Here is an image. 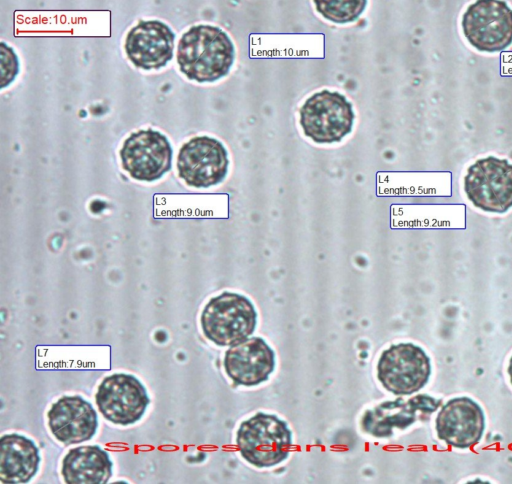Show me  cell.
<instances>
[{
  "instance_id": "6da1fadb",
  "label": "cell",
  "mask_w": 512,
  "mask_h": 484,
  "mask_svg": "<svg viewBox=\"0 0 512 484\" xmlns=\"http://www.w3.org/2000/svg\"><path fill=\"white\" fill-rule=\"evenodd\" d=\"M176 57L180 71L188 79L215 82L229 73L235 60V47L221 28L200 24L182 35Z\"/></svg>"
},
{
  "instance_id": "7a4b0ae2",
  "label": "cell",
  "mask_w": 512,
  "mask_h": 484,
  "mask_svg": "<svg viewBox=\"0 0 512 484\" xmlns=\"http://www.w3.org/2000/svg\"><path fill=\"white\" fill-rule=\"evenodd\" d=\"M257 312L244 295L223 292L205 305L200 324L204 336L217 346H233L249 338L256 327Z\"/></svg>"
},
{
  "instance_id": "3957f363",
  "label": "cell",
  "mask_w": 512,
  "mask_h": 484,
  "mask_svg": "<svg viewBox=\"0 0 512 484\" xmlns=\"http://www.w3.org/2000/svg\"><path fill=\"white\" fill-rule=\"evenodd\" d=\"M236 444L248 463L258 468L272 467L287 459L292 432L277 416L257 413L241 423Z\"/></svg>"
},
{
  "instance_id": "277c9868",
  "label": "cell",
  "mask_w": 512,
  "mask_h": 484,
  "mask_svg": "<svg viewBox=\"0 0 512 484\" xmlns=\"http://www.w3.org/2000/svg\"><path fill=\"white\" fill-rule=\"evenodd\" d=\"M306 137L319 144L340 142L353 128L352 103L338 91L327 89L311 95L299 109Z\"/></svg>"
},
{
  "instance_id": "5b68a950",
  "label": "cell",
  "mask_w": 512,
  "mask_h": 484,
  "mask_svg": "<svg viewBox=\"0 0 512 484\" xmlns=\"http://www.w3.org/2000/svg\"><path fill=\"white\" fill-rule=\"evenodd\" d=\"M464 191L478 209L505 213L512 208V164L495 156L472 163L464 176Z\"/></svg>"
},
{
  "instance_id": "8992f818",
  "label": "cell",
  "mask_w": 512,
  "mask_h": 484,
  "mask_svg": "<svg viewBox=\"0 0 512 484\" xmlns=\"http://www.w3.org/2000/svg\"><path fill=\"white\" fill-rule=\"evenodd\" d=\"M431 375L430 358L413 343H399L384 350L377 364L382 386L395 395H410L422 389Z\"/></svg>"
},
{
  "instance_id": "52a82bcc",
  "label": "cell",
  "mask_w": 512,
  "mask_h": 484,
  "mask_svg": "<svg viewBox=\"0 0 512 484\" xmlns=\"http://www.w3.org/2000/svg\"><path fill=\"white\" fill-rule=\"evenodd\" d=\"M462 31L480 52H499L512 44V9L504 1H476L461 20Z\"/></svg>"
},
{
  "instance_id": "ba28073f",
  "label": "cell",
  "mask_w": 512,
  "mask_h": 484,
  "mask_svg": "<svg viewBox=\"0 0 512 484\" xmlns=\"http://www.w3.org/2000/svg\"><path fill=\"white\" fill-rule=\"evenodd\" d=\"M229 167L223 143L209 136H196L184 143L177 157L179 177L191 187L208 188L221 183Z\"/></svg>"
},
{
  "instance_id": "9c48e42d",
  "label": "cell",
  "mask_w": 512,
  "mask_h": 484,
  "mask_svg": "<svg viewBox=\"0 0 512 484\" xmlns=\"http://www.w3.org/2000/svg\"><path fill=\"white\" fill-rule=\"evenodd\" d=\"M172 148L168 138L153 129L130 134L119 152L123 169L135 180L152 182L171 169Z\"/></svg>"
},
{
  "instance_id": "30bf717a",
  "label": "cell",
  "mask_w": 512,
  "mask_h": 484,
  "mask_svg": "<svg viewBox=\"0 0 512 484\" xmlns=\"http://www.w3.org/2000/svg\"><path fill=\"white\" fill-rule=\"evenodd\" d=\"M95 401L106 420L127 426L144 415L149 397L145 387L135 376L115 373L102 380L95 394Z\"/></svg>"
},
{
  "instance_id": "8fae6325",
  "label": "cell",
  "mask_w": 512,
  "mask_h": 484,
  "mask_svg": "<svg viewBox=\"0 0 512 484\" xmlns=\"http://www.w3.org/2000/svg\"><path fill=\"white\" fill-rule=\"evenodd\" d=\"M485 429L480 405L468 397H457L442 406L436 418L438 438L459 449L478 444Z\"/></svg>"
},
{
  "instance_id": "7c38bea8",
  "label": "cell",
  "mask_w": 512,
  "mask_h": 484,
  "mask_svg": "<svg viewBox=\"0 0 512 484\" xmlns=\"http://www.w3.org/2000/svg\"><path fill=\"white\" fill-rule=\"evenodd\" d=\"M175 34L159 20H141L125 40L128 59L144 70L160 69L173 58Z\"/></svg>"
},
{
  "instance_id": "4fadbf2b",
  "label": "cell",
  "mask_w": 512,
  "mask_h": 484,
  "mask_svg": "<svg viewBox=\"0 0 512 484\" xmlns=\"http://www.w3.org/2000/svg\"><path fill=\"white\" fill-rule=\"evenodd\" d=\"M275 353L263 338H247L225 352L223 366L237 385L256 386L268 380L275 368Z\"/></svg>"
},
{
  "instance_id": "5bb4252c",
  "label": "cell",
  "mask_w": 512,
  "mask_h": 484,
  "mask_svg": "<svg viewBox=\"0 0 512 484\" xmlns=\"http://www.w3.org/2000/svg\"><path fill=\"white\" fill-rule=\"evenodd\" d=\"M53 436L68 446L90 440L98 427L93 406L80 396H64L52 404L47 413Z\"/></svg>"
},
{
  "instance_id": "9a60e30c",
  "label": "cell",
  "mask_w": 512,
  "mask_h": 484,
  "mask_svg": "<svg viewBox=\"0 0 512 484\" xmlns=\"http://www.w3.org/2000/svg\"><path fill=\"white\" fill-rule=\"evenodd\" d=\"M441 401L421 394L408 400L398 398L385 401L363 415L362 429L372 436L384 438L393 434V429H405L416 421L417 412L430 414L436 411Z\"/></svg>"
},
{
  "instance_id": "2e32d148",
  "label": "cell",
  "mask_w": 512,
  "mask_h": 484,
  "mask_svg": "<svg viewBox=\"0 0 512 484\" xmlns=\"http://www.w3.org/2000/svg\"><path fill=\"white\" fill-rule=\"evenodd\" d=\"M0 480L2 483L29 482L37 473L40 463L39 449L27 437L11 433L0 439Z\"/></svg>"
},
{
  "instance_id": "e0dca14e",
  "label": "cell",
  "mask_w": 512,
  "mask_h": 484,
  "mask_svg": "<svg viewBox=\"0 0 512 484\" xmlns=\"http://www.w3.org/2000/svg\"><path fill=\"white\" fill-rule=\"evenodd\" d=\"M61 473L67 484H105L112 475V462L99 446H79L65 455Z\"/></svg>"
},
{
  "instance_id": "ac0fdd59",
  "label": "cell",
  "mask_w": 512,
  "mask_h": 484,
  "mask_svg": "<svg viewBox=\"0 0 512 484\" xmlns=\"http://www.w3.org/2000/svg\"><path fill=\"white\" fill-rule=\"evenodd\" d=\"M315 8L325 19L346 24L353 22L363 13L367 1L364 0H339V1H314Z\"/></svg>"
},
{
  "instance_id": "d6986e66",
  "label": "cell",
  "mask_w": 512,
  "mask_h": 484,
  "mask_svg": "<svg viewBox=\"0 0 512 484\" xmlns=\"http://www.w3.org/2000/svg\"><path fill=\"white\" fill-rule=\"evenodd\" d=\"M1 54V88L8 86L19 71V63L14 50L4 42L0 44Z\"/></svg>"
},
{
  "instance_id": "ffe728a7",
  "label": "cell",
  "mask_w": 512,
  "mask_h": 484,
  "mask_svg": "<svg viewBox=\"0 0 512 484\" xmlns=\"http://www.w3.org/2000/svg\"><path fill=\"white\" fill-rule=\"evenodd\" d=\"M508 374L510 376V382L512 384V357L510 358L509 366H508Z\"/></svg>"
}]
</instances>
